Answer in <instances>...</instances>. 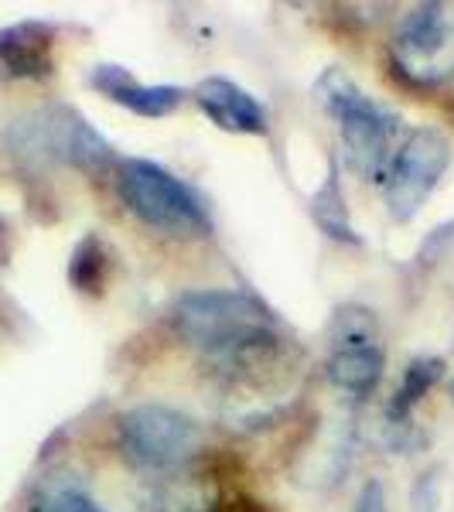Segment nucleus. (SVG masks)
<instances>
[{
	"mask_svg": "<svg viewBox=\"0 0 454 512\" xmlns=\"http://www.w3.org/2000/svg\"><path fill=\"white\" fill-rule=\"evenodd\" d=\"M175 328L188 345L233 362L239 355L280 342L267 304L250 291H188L175 301Z\"/></svg>",
	"mask_w": 454,
	"mask_h": 512,
	"instance_id": "1",
	"label": "nucleus"
},
{
	"mask_svg": "<svg viewBox=\"0 0 454 512\" xmlns=\"http://www.w3.org/2000/svg\"><path fill=\"white\" fill-rule=\"evenodd\" d=\"M4 147L18 171L41 178L48 168L103 171L113 161L106 137L72 106H41L7 123Z\"/></svg>",
	"mask_w": 454,
	"mask_h": 512,
	"instance_id": "2",
	"label": "nucleus"
},
{
	"mask_svg": "<svg viewBox=\"0 0 454 512\" xmlns=\"http://www.w3.org/2000/svg\"><path fill=\"white\" fill-rule=\"evenodd\" d=\"M318 99L338 123L345 164L366 181H383L393 161V137L400 117L386 110L349 72L328 69L318 82Z\"/></svg>",
	"mask_w": 454,
	"mask_h": 512,
	"instance_id": "3",
	"label": "nucleus"
},
{
	"mask_svg": "<svg viewBox=\"0 0 454 512\" xmlns=\"http://www.w3.org/2000/svg\"><path fill=\"white\" fill-rule=\"evenodd\" d=\"M117 192L120 202L151 229L175 233V236H195L209 229V212H205L202 198L185 181L175 178L168 168H161L154 161L144 158L120 161Z\"/></svg>",
	"mask_w": 454,
	"mask_h": 512,
	"instance_id": "4",
	"label": "nucleus"
},
{
	"mask_svg": "<svg viewBox=\"0 0 454 512\" xmlns=\"http://www.w3.org/2000/svg\"><path fill=\"white\" fill-rule=\"evenodd\" d=\"M120 454L140 472H178L195 458L202 427L164 403H140L117 424Z\"/></svg>",
	"mask_w": 454,
	"mask_h": 512,
	"instance_id": "5",
	"label": "nucleus"
},
{
	"mask_svg": "<svg viewBox=\"0 0 454 512\" xmlns=\"http://www.w3.org/2000/svg\"><path fill=\"white\" fill-rule=\"evenodd\" d=\"M393 65L414 86L454 79V4H417L396 28Z\"/></svg>",
	"mask_w": 454,
	"mask_h": 512,
	"instance_id": "6",
	"label": "nucleus"
},
{
	"mask_svg": "<svg viewBox=\"0 0 454 512\" xmlns=\"http://www.w3.org/2000/svg\"><path fill=\"white\" fill-rule=\"evenodd\" d=\"M451 164V140L437 127L414 130L403 147L393 154L386 171V205L396 222H410L420 212V205L431 198L437 181L444 178Z\"/></svg>",
	"mask_w": 454,
	"mask_h": 512,
	"instance_id": "7",
	"label": "nucleus"
},
{
	"mask_svg": "<svg viewBox=\"0 0 454 512\" xmlns=\"http://www.w3.org/2000/svg\"><path fill=\"white\" fill-rule=\"evenodd\" d=\"M386 355L373 338V318L369 311H342L338 315V335H335V352L328 359V379L338 390L352 396H366L376 390V383L383 379Z\"/></svg>",
	"mask_w": 454,
	"mask_h": 512,
	"instance_id": "8",
	"label": "nucleus"
},
{
	"mask_svg": "<svg viewBox=\"0 0 454 512\" xmlns=\"http://www.w3.org/2000/svg\"><path fill=\"white\" fill-rule=\"evenodd\" d=\"M195 103L219 130L229 134H246V137H260L270 130V117L263 110V103L250 89L236 86L233 79L209 76L195 86Z\"/></svg>",
	"mask_w": 454,
	"mask_h": 512,
	"instance_id": "9",
	"label": "nucleus"
},
{
	"mask_svg": "<svg viewBox=\"0 0 454 512\" xmlns=\"http://www.w3.org/2000/svg\"><path fill=\"white\" fill-rule=\"evenodd\" d=\"M0 69L14 79H45L55 69V28L18 21L0 31Z\"/></svg>",
	"mask_w": 454,
	"mask_h": 512,
	"instance_id": "10",
	"label": "nucleus"
},
{
	"mask_svg": "<svg viewBox=\"0 0 454 512\" xmlns=\"http://www.w3.org/2000/svg\"><path fill=\"white\" fill-rule=\"evenodd\" d=\"M89 86L99 89L103 96H110L113 103L127 106L130 113H137V117H168V113H175L181 106V93L178 86H147V82H137L130 76L123 65H96L93 72H89Z\"/></svg>",
	"mask_w": 454,
	"mask_h": 512,
	"instance_id": "11",
	"label": "nucleus"
},
{
	"mask_svg": "<svg viewBox=\"0 0 454 512\" xmlns=\"http://www.w3.org/2000/svg\"><path fill=\"white\" fill-rule=\"evenodd\" d=\"M222 495L212 472L202 468H178L171 478H161L154 485L144 512H219Z\"/></svg>",
	"mask_w": 454,
	"mask_h": 512,
	"instance_id": "12",
	"label": "nucleus"
},
{
	"mask_svg": "<svg viewBox=\"0 0 454 512\" xmlns=\"http://www.w3.org/2000/svg\"><path fill=\"white\" fill-rule=\"evenodd\" d=\"M441 376H444V359H437V355H420V359L410 362V366L403 369L400 390H396L390 410H386L390 424L393 427H407V420H410L414 407L420 403V396H427V390H431Z\"/></svg>",
	"mask_w": 454,
	"mask_h": 512,
	"instance_id": "13",
	"label": "nucleus"
},
{
	"mask_svg": "<svg viewBox=\"0 0 454 512\" xmlns=\"http://www.w3.org/2000/svg\"><path fill=\"white\" fill-rule=\"evenodd\" d=\"M106 277H110V250L99 236H82L69 260V280L82 294H103Z\"/></svg>",
	"mask_w": 454,
	"mask_h": 512,
	"instance_id": "14",
	"label": "nucleus"
},
{
	"mask_svg": "<svg viewBox=\"0 0 454 512\" xmlns=\"http://www.w3.org/2000/svg\"><path fill=\"white\" fill-rule=\"evenodd\" d=\"M311 212H315L318 226L325 229L332 239H338V243H352V246L362 243L356 226L349 222V209H345V198H342V188H338V171L335 168L328 171L325 185H321L315 192V198H311Z\"/></svg>",
	"mask_w": 454,
	"mask_h": 512,
	"instance_id": "15",
	"label": "nucleus"
},
{
	"mask_svg": "<svg viewBox=\"0 0 454 512\" xmlns=\"http://www.w3.org/2000/svg\"><path fill=\"white\" fill-rule=\"evenodd\" d=\"M31 512H106L99 502L89 499L76 485H48L31 502Z\"/></svg>",
	"mask_w": 454,
	"mask_h": 512,
	"instance_id": "16",
	"label": "nucleus"
},
{
	"mask_svg": "<svg viewBox=\"0 0 454 512\" xmlns=\"http://www.w3.org/2000/svg\"><path fill=\"white\" fill-rule=\"evenodd\" d=\"M356 512H390V509H386V492H383V485H379L376 478L362 485V492L356 499Z\"/></svg>",
	"mask_w": 454,
	"mask_h": 512,
	"instance_id": "17",
	"label": "nucleus"
}]
</instances>
